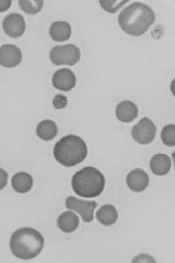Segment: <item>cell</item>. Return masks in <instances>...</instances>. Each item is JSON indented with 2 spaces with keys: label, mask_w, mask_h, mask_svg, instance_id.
<instances>
[{
  "label": "cell",
  "mask_w": 175,
  "mask_h": 263,
  "mask_svg": "<svg viewBox=\"0 0 175 263\" xmlns=\"http://www.w3.org/2000/svg\"><path fill=\"white\" fill-rule=\"evenodd\" d=\"M155 18L153 9L148 5L134 2L122 10L118 16V24L131 36H141L152 25Z\"/></svg>",
  "instance_id": "cell-1"
},
{
  "label": "cell",
  "mask_w": 175,
  "mask_h": 263,
  "mask_svg": "<svg viewBox=\"0 0 175 263\" xmlns=\"http://www.w3.org/2000/svg\"><path fill=\"white\" fill-rule=\"evenodd\" d=\"M45 244L40 232L31 227H23L14 232L9 247L12 254L18 259H34L40 254Z\"/></svg>",
  "instance_id": "cell-2"
},
{
  "label": "cell",
  "mask_w": 175,
  "mask_h": 263,
  "mask_svg": "<svg viewBox=\"0 0 175 263\" xmlns=\"http://www.w3.org/2000/svg\"><path fill=\"white\" fill-rule=\"evenodd\" d=\"M88 155L85 141L76 135L63 137L54 145L55 160L65 167H73L83 162Z\"/></svg>",
  "instance_id": "cell-3"
},
{
  "label": "cell",
  "mask_w": 175,
  "mask_h": 263,
  "mask_svg": "<svg viewBox=\"0 0 175 263\" xmlns=\"http://www.w3.org/2000/svg\"><path fill=\"white\" fill-rule=\"evenodd\" d=\"M72 187L76 195L82 198H95L102 194L105 186V178L98 169L84 167L72 177Z\"/></svg>",
  "instance_id": "cell-4"
},
{
  "label": "cell",
  "mask_w": 175,
  "mask_h": 263,
  "mask_svg": "<svg viewBox=\"0 0 175 263\" xmlns=\"http://www.w3.org/2000/svg\"><path fill=\"white\" fill-rule=\"evenodd\" d=\"M81 59V52L75 45L54 46L50 52V60L56 66H74Z\"/></svg>",
  "instance_id": "cell-5"
},
{
  "label": "cell",
  "mask_w": 175,
  "mask_h": 263,
  "mask_svg": "<svg viewBox=\"0 0 175 263\" xmlns=\"http://www.w3.org/2000/svg\"><path fill=\"white\" fill-rule=\"evenodd\" d=\"M157 128L152 120L144 118L132 129V137L138 143L146 145L152 142L156 137Z\"/></svg>",
  "instance_id": "cell-6"
},
{
  "label": "cell",
  "mask_w": 175,
  "mask_h": 263,
  "mask_svg": "<svg viewBox=\"0 0 175 263\" xmlns=\"http://www.w3.org/2000/svg\"><path fill=\"white\" fill-rule=\"evenodd\" d=\"M66 207L68 209L80 213L84 222H90L93 220L94 210L97 207V202L93 200H80L70 196L66 200Z\"/></svg>",
  "instance_id": "cell-7"
},
{
  "label": "cell",
  "mask_w": 175,
  "mask_h": 263,
  "mask_svg": "<svg viewBox=\"0 0 175 263\" xmlns=\"http://www.w3.org/2000/svg\"><path fill=\"white\" fill-rule=\"evenodd\" d=\"M2 26L8 36L18 38L23 36L25 31V21L22 15L11 13L5 17Z\"/></svg>",
  "instance_id": "cell-8"
},
{
  "label": "cell",
  "mask_w": 175,
  "mask_h": 263,
  "mask_svg": "<svg viewBox=\"0 0 175 263\" xmlns=\"http://www.w3.org/2000/svg\"><path fill=\"white\" fill-rule=\"evenodd\" d=\"M76 75L68 68H61L53 76V85L59 91H71L76 86Z\"/></svg>",
  "instance_id": "cell-9"
},
{
  "label": "cell",
  "mask_w": 175,
  "mask_h": 263,
  "mask_svg": "<svg viewBox=\"0 0 175 263\" xmlns=\"http://www.w3.org/2000/svg\"><path fill=\"white\" fill-rule=\"evenodd\" d=\"M22 61V52L18 46L3 45L0 48V63L4 68H15Z\"/></svg>",
  "instance_id": "cell-10"
},
{
  "label": "cell",
  "mask_w": 175,
  "mask_h": 263,
  "mask_svg": "<svg viewBox=\"0 0 175 263\" xmlns=\"http://www.w3.org/2000/svg\"><path fill=\"white\" fill-rule=\"evenodd\" d=\"M126 184L131 191L141 192L148 187L149 177L142 169H134L126 177Z\"/></svg>",
  "instance_id": "cell-11"
},
{
  "label": "cell",
  "mask_w": 175,
  "mask_h": 263,
  "mask_svg": "<svg viewBox=\"0 0 175 263\" xmlns=\"http://www.w3.org/2000/svg\"><path fill=\"white\" fill-rule=\"evenodd\" d=\"M115 114L117 119L121 122L130 123L138 117L139 109L132 101H123L117 105Z\"/></svg>",
  "instance_id": "cell-12"
},
{
  "label": "cell",
  "mask_w": 175,
  "mask_h": 263,
  "mask_svg": "<svg viewBox=\"0 0 175 263\" xmlns=\"http://www.w3.org/2000/svg\"><path fill=\"white\" fill-rule=\"evenodd\" d=\"M150 168L155 175L165 176L170 172L171 168V161L170 157L164 154H158L150 160Z\"/></svg>",
  "instance_id": "cell-13"
},
{
  "label": "cell",
  "mask_w": 175,
  "mask_h": 263,
  "mask_svg": "<svg viewBox=\"0 0 175 263\" xmlns=\"http://www.w3.org/2000/svg\"><path fill=\"white\" fill-rule=\"evenodd\" d=\"M71 27L67 22H55L49 29L50 36L55 42L68 41L71 36Z\"/></svg>",
  "instance_id": "cell-14"
},
{
  "label": "cell",
  "mask_w": 175,
  "mask_h": 263,
  "mask_svg": "<svg viewBox=\"0 0 175 263\" xmlns=\"http://www.w3.org/2000/svg\"><path fill=\"white\" fill-rule=\"evenodd\" d=\"M14 191L18 193H27L33 186V178L26 172H18L14 175L11 180Z\"/></svg>",
  "instance_id": "cell-15"
},
{
  "label": "cell",
  "mask_w": 175,
  "mask_h": 263,
  "mask_svg": "<svg viewBox=\"0 0 175 263\" xmlns=\"http://www.w3.org/2000/svg\"><path fill=\"white\" fill-rule=\"evenodd\" d=\"M36 133L41 140L45 141H52L59 133L57 125L49 119H45L39 123L36 128Z\"/></svg>",
  "instance_id": "cell-16"
},
{
  "label": "cell",
  "mask_w": 175,
  "mask_h": 263,
  "mask_svg": "<svg viewBox=\"0 0 175 263\" xmlns=\"http://www.w3.org/2000/svg\"><path fill=\"white\" fill-rule=\"evenodd\" d=\"M80 221L76 213L68 211L61 213L57 219V226L61 231L65 233H72L79 227Z\"/></svg>",
  "instance_id": "cell-17"
},
{
  "label": "cell",
  "mask_w": 175,
  "mask_h": 263,
  "mask_svg": "<svg viewBox=\"0 0 175 263\" xmlns=\"http://www.w3.org/2000/svg\"><path fill=\"white\" fill-rule=\"evenodd\" d=\"M117 211L112 205H104L96 213L97 220L105 227L114 224L117 221Z\"/></svg>",
  "instance_id": "cell-18"
},
{
  "label": "cell",
  "mask_w": 175,
  "mask_h": 263,
  "mask_svg": "<svg viewBox=\"0 0 175 263\" xmlns=\"http://www.w3.org/2000/svg\"><path fill=\"white\" fill-rule=\"evenodd\" d=\"M20 8L23 9V12L28 15H36L39 13L43 7L44 1L42 0H20L18 1Z\"/></svg>",
  "instance_id": "cell-19"
},
{
  "label": "cell",
  "mask_w": 175,
  "mask_h": 263,
  "mask_svg": "<svg viewBox=\"0 0 175 263\" xmlns=\"http://www.w3.org/2000/svg\"><path fill=\"white\" fill-rule=\"evenodd\" d=\"M161 138H162L163 144L168 146V147H174L175 146V125H167L162 128V133H161Z\"/></svg>",
  "instance_id": "cell-20"
},
{
  "label": "cell",
  "mask_w": 175,
  "mask_h": 263,
  "mask_svg": "<svg viewBox=\"0 0 175 263\" xmlns=\"http://www.w3.org/2000/svg\"><path fill=\"white\" fill-rule=\"evenodd\" d=\"M100 5L102 7V9H104L105 11H107L109 13H115L118 9L121 8L122 6L126 4L127 1H112V0H103L100 1Z\"/></svg>",
  "instance_id": "cell-21"
},
{
  "label": "cell",
  "mask_w": 175,
  "mask_h": 263,
  "mask_svg": "<svg viewBox=\"0 0 175 263\" xmlns=\"http://www.w3.org/2000/svg\"><path fill=\"white\" fill-rule=\"evenodd\" d=\"M68 105V98L63 95H57L54 97L53 99V105L55 109L61 110L65 108Z\"/></svg>",
  "instance_id": "cell-22"
},
{
  "label": "cell",
  "mask_w": 175,
  "mask_h": 263,
  "mask_svg": "<svg viewBox=\"0 0 175 263\" xmlns=\"http://www.w3.org/2000/svg\"><path fill=\"white\" fill-rule=\"evenodd\" d=\"M133 261L134 262H155L156 260L149 255L141 254L139 255L138 257H135Z\"/></svg>",
  "instance_id": "cell-23"
},
{
  "label": "cell",
  "mask_w": 175,
  "mask_h": 263,
  "mask_svg": "<svg viewBox=\"0 0 175 263\" xmlns=\"http://www.w3.org/2000/svg\"><path fill=\"white\" fill-rule=\"evenodd\" d=\"M8 180V174L5 172L4 169H1V189H4Z\"/></svg>",
  "instance_id": "cell-24"
},
{
  "label": "cell",
  "mask_w": 175,
  "mask_h": 263,
  "mask_svg": "<svg viewBox=\"0 0 175 263\" xmlns=\"http://www.w3.org/2000/svg\"><path fill=\"white\" fill-rule=\"evenodd\" d=\"M11 5V1L10 0H2L1 1V12H3L5 10H8Z\"/></svg>",
  "instance_id": "cell-25"
},
{
  "label": "cell",
  "mask_w": 175,
  "mask_h": 263,
  "mask_svg": "<svg viewBox=\"0 0 175 263\" xmlns=\"http://www.w3.org/2000/svg\"><path fill=\"white\" fill-rule=\"evenodd\" d=\"M171 93H172V95L175 96V79L173 80V81H172V82H171Z\"/></svg>",
  "instance_id": "cell-26"
},
{
  "label": "cell",
  "mask_w": 175,
  "mask_h": 263,
  "mask_svg": "<svg viewBox=\"0 0 175 263\" xmlns=\"http://www.w3.org/2000/svg\"><path fill=\"white\" fill-rule=\"evenodd\" d=\"M172 158H173V162H174V168H175V152L172 153Z\"/></svg>",
  "instance_id": "cell-27"
}]
</instances>
